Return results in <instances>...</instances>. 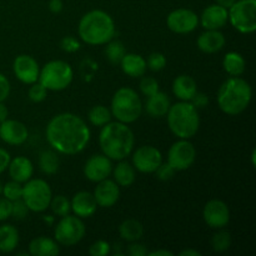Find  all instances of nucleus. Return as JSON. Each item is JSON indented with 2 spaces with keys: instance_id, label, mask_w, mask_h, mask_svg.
I'll return each instance as SVG.
<instances>
[{
  "instance_id": "nucleus-23",
  "label": "nucleus",
  "mask_w": 256,
  "mask_h": 256,
  "mask_svg": "<svg viewBox=\"0 0 256 256\" xmlns=\"http://www.w3.org/2000/svg\"><path fill=\"white\" fill-rule=\"evenodd\" d=\"M8 170H9L12 180L22 184V182H26L28 180L32 179V174H34V165L28 158L16 156L10 160Z\"/></svg>"
},
{
  "instance_id": "nucleus-20",
  "label": "nucleus",
  "mask_w": 256,
  "mask_h": 256,
  "mask_svg": "<svg viewBox=\"0 0 256 256\" xmlns=\"http://www.w3.org/2000/svg\"><path fill=\"white\" fill-rule=\"evenodd\" d=\"M70 204H72V212L80 219H86V218L92 216L98 209L94 195L90 194L89 192H76L72 196Z\"/></svg>"
},
{
  "instance_id": "nucleus-3",
  "label": "nucleus",
  "mask_w": 256,
  "mask_h": 256,
  "mask_svg": "<svg viewBox=\"0 0 256 256\" xmlns=\"http://www.w3.org/2000/svg\"><path fill=\"white\" fill-rule=\"evenodd\" d=\"M252 90L249 82L240 76H230L218 92V105L228 115H239L252 102Z\"/></svg>"
},
{
  "instance_id": "nucleus-51",
  "label": "nucleus",
  "mask_w": 256,
  "mask_h": 256,
  "mask_svg": "<svg viewBox=\"0 0 256 256\" xmlns=\"http://www.w3.org/2000/svg\"><path fill=\"white\" fill-rule=\"evenodd\" d=\"M8 115H9V112H8V108L5 106L4 102H0V122H2L4 120L8 119Z\"/></svg>"
},
{
  "instance_id": "nucleus-24",
  "label": "nucleus",
  "mask_w": 256,
  "mask_h": 256,
  "mask_svg": "<svg viewBox=\"0 0 256 256\" xmlns=\"http://www.w3.org/2000/svg\"><path fill=\"white\" fill-rule=\"evenodd\" d=\"M120 66L124 74L130 78H142L146 72V60L139 54L126 52L120 62Z\"/></svg>"
},
{
  "instance_id": "nucleus-9",
  "label": "nucleus",
  "mask_w": 256,
  "mask_h": 256,
  "mask_svg": "<svg viewBox=\"0 0 256 256\" xmlns=\"http://www.w3.org/2000/svg\"><path fill=\"white\" fill-rule=\"evenodd\" d=\"M229 22L242 34L256 30V0H236L228 9Z\"/></svg>"
},
{
  "instance_id": "nucleus-48",
  "label": "nucleus",
  "mask_w": 256,
  "mask_h": 256,
  "mask_svg": "<svg viewBox=\"0 0 256 256\" xmlns=\"http://www.w3.org/2000/svg\"><path fill=\"white\" fill-rule=\"evenodd\" d=\"M10 160H12V156H10L9 152L4 148H0V174L8 169V166L10 164Z\"/></svg>"
},
{
  "instance_id": "nucleus-38",
  "label": "nucleus",
  "mask_w": 256,
  "mask_h": 256,
  "mask_svg": "<svg viewBox=\"0 0 256 256\" xmlns=\"http://www.w3.org/2000/svg\"><path fill=\"white\" fill-rule=\"evenodd\" d=\"M146 66L149 68L152 72H160L166 66V58L162 52H152L148 56Z\"/></svg>"
},
{
  "instance_id": "nucleus-28",
  "label": "nucleus",
  "mask_w": 256,
  "mask_h": 256,
  "mask_svg": "<svg viewBox=\"0 0 256 256\" xmlns=\"http://www.w3.org/2000/svg\"><path fill=\"white\" fill-rule=\"evenodd\" d=\"M19 244V232L10 224L0 226V252H12Z\"/></svg>"
},
{
  "instance_id": "nucleus-6",
  "label": "nucleus",
  "mask_w": 256,
  "mask_h": 256,
  "mask_svg": "<svg viewBox=\"0 0 256 256\" xmlns=\"http://www.w3.org/2000/svg\"><path fill=\"white\" fill-rule=\"evenodd\" d=\"M142 102L139 94L132 88H120L112 99V115L120 122L132 124L142 114Z\"/></svg>"
},
{
  "instance_id": "nucleus-2",
  "label": "nucleus",
  "mask_w": 256,
  "mask_h": 256,
  "mask_svg": "<svg viewBox=\"0 0 256 256\" xmlns=\"http://www.w3.org/2000/svg\"><path fill=\"white\" fill-rule=\"evenodd\" d=\"M99 144L102 154L110 160H124L132 152L135 136L128 124L120 122H109L102 126Z\"/></svg>"
},
{
  "instance_id": "nucleus-26",
  "label": "nucleus",
  "mask_w": 256,
  "mask_h": 256,
  "mask_svg": "<svg viewBox=\"0 0 256 256\" xmlns=\"http://www.w3.org/2000/svg\"><path fill=\"white\" fill-rule=\"evenodd\" d=\"M60 252L56 240L46 236L35 238L29 244V254L32 256H54Z\"/></svg>"
},
{
  "instance_id": "nucleus-47",
  "label": "nucleus",
  "mask_w": 256,
  "mask_h": 256,
  "mask_svg": "<svg viewBox=\"0 0 256 256\" xmlns=\"http://www.w3.org/2000/svg\"><path fill=\"white\" fill-rule=\"evenodd\" d=\"M190 102H192L196 109H202V108H205L209 104V98H208V95H205L204 92H196V94L192 98Z\"/></svg>"
},
{
  "instance_id": "nucleus-54",
  "label": "nucleus",
  "mask_w": 256,
  "mask_h": 256,
  "mask_svg": "<svg viewBox=\"0 0 256 256\" xmlns=\"http://www.w3.org/2000/svg\"><path fill=\"white\" fill-rule=\"evenodd\" d=\"M252 166L255 168V165H256V150L255 149L252 150Z\"/></svg>"
},
{
  "instance_id": "nucleus-19",
  "label": "nucleus",
  "mask_w": 256,
  "mask_h": 256,
  "mask_svg": "<svg viewBox=\"0 0 256 256\" xmlns=\"http://www.w3.org/2000/svg\"><path fill=\"white\" fill-rule=\"evenodd\" d=\"M199 22L205 30H219L229 22V12L218 4L209 5L202 10Z\"/></svg>"
},
{
  "instance_id": "nucleus-5",
  "label": "nucleus",
  "mask_w": 256,
  "mask_h": 256,
  "mask_svg": "<svg viewBox=\"0 0 256 256\" xmlns=\"http://www.w3.org/2000/svg\"><path fill=\"white\" fill-rule=\"evenodd\" d=\"M166 118L170 130L179 139H192L199 132V112L190 102H179L170 105Z\"/></svg>"
},
{
  "instance_id": "nucleus-55",
  "label": "nucleus",
  "mask_w": 256,
  "mask_h": 256,
  "mask_svg": "<svg viewBox=\"0 0 256 256\" xmlns=\"http://www.w3.org/2000/svg\"><path fill=\"white\" fill-rule=\"evenodd\" d=\"M2 182H0V195H2Z\"/></svg>"
},
{
  "instance_id": "nucleus-13",
  "label": "nucleus",
  "mask_w": 256,
  "mask_h": 256,
  "mask_svg": "<svg viewBox=\"0 0 256 256\" xmlns=\"http://www.w3.org/2000/svg\"><path fill=\"white\" fill-rule=\"evenodd\" d=\"M199 24V16L190 9H175L168 15L166 25L172 32L176 34H189L194 32Z\"/></svg>"
},
{
  "instance_id": "nucleus-7",
  "label": "nucleus",
  "mask_w": 256,
  "mask_h": 256,
  "mask_svg": "<svg viewBox=\"0 0 256 256\" xmlns=\"http://www.w3.org/2000/svg\"><path fill=\"white\" fill-rule=\"evenodd\" d=\"M72 68L62 60H52L42 68L38 82L52 92H62L72 82Z\"/></svg>"
},
{
  "instance_id": "nucleus-29",
  "label": "nucleus",
  "mask_w": 256,
  "mask_h": 256,
  "mask_svg": "<svg viewBox=\"0 0 256 256\" xmlns=\"http://www.w3.org/2000/svg\"><path fill=\"white\" fill-rule=\"evenodd\" d=\"M222 66H224V70L230 76H240L245 72L246 62H245L242 54L236 52H230L224 56Z\"/></svg>"
},
{
  "instance_id": "nucleus-11",
  "label": "nucleus",
  "mask_w": 256,
  "mask_h": 256,
  "mask_svg": "<svg viewBox=\"0 0 256 256\" xmlns=\"http://www.w3.org/2000/svg\"><path fill=\"white\" fill-rule=\"evenodd\" d=\"M196 159V149L189 139H180L170 146L168 162L176 172H182L192 166Z\"/></svg>"
},
{
  "instance_id": "nucleus-44",
  "label": "nucleus",
  "mask_w": 256,
  "mask_h": 256,
  "mask_svg": "<svg viewBox=\"0 0 256 256\" xmlns=\"http://www.w3.org/2000/svg\"><path fill=\"white\" fill-rule=\"evenodd\" d=\"M12 202L8 200L6 198H0V222L12 218Z\"/></svg>"
},
{
  "instance_id": "nucleus-10",
  "label": "nucleus",
  "mask_w": 256,
  "mask_h": 256,
  "mask_svg": "<svg viewBox=\"0 0 256 256\" xmlns=\"http://www.w3.org/2000/svg\"><path fill=\"white\" fill-rule=\"evenodd\" d=\"M86 232V228L82 220L76 215H65L56 224L54 238L58 244L62 246H72L82 242Z\"/></svg>"
},
{
  "instance_id": "nucleus-49",
  "label": "nucleus",
  "mask_w": 256,
  "mask_h": 256,
  "mask_svg": "<svg viewBox=\"0 0 256 256\" xmlns=\"http://www.w3.org/2000/svg\"><path fill=\"white\" fill-rule=\"evenodd\" d=\"M49 9L50 12H54V14H59L62 10V0H50Z\"/></svg>"
},
{
  "instance_id": "nucleus-45",
  "label": "nucleus",
  "mask_w": 256,
  "mask_h": 256,
  "mask_svg": "<svg viewBox=\"0 0 256 256\" xmlns=\"http://www.w3.org/2000/svg\"><path fill=\"white\" fill-rule=\"evenodd\" d=\"M126 252L130 256H146L148 255V249L144 244H140L138 242H132L130 245L128 246Z\"/></svg>"
},
{
  "instance_id": "nucleus-35",
  "label": "nucleus",
  "mask_w": 256,
  "mask_h": 256,
  "mask_svg": "<svg viewBox=\"0 0 256 256\" xmlns=\"http://www.w3.org/2000/svg\"><path fill=\"white\" fill-rule=\"evenodd\" d=\"M212 246L214 252H224L232 246V235L226 230H220L212 235Z\"/></svg>"
},
{
  "instance_id": "nucleus-53",
  "label": "nucleus",
  "mask_w": 256,
  "mask_h": 256,
  "mask_svg": "<svg viewBox=\"0 0 256 256\" xmlns=\"http://www.w3.org/2000/svg\"><path fill=\"white\" fill-rule=\"evenodd\" d=\"M236 0H215V4L220 5V6L225 8V9H229Z\"/></svg>"
},
{
  "instance_id": "nucleus-36",
  "label": "nucleus",
  "mask_w": 256,
  "mask_h": 256,
  "mask_svg": "<svg viewBox=\"0 0 256 256\" xmlns=\"http://www.w3.org/2000/svg\"><path fill=\"white\" fill-rule=\"evenodd\" d=\"M2 194L4 195V198H6L8 200H10V202H15V200L18 199H22V185L20 184V182L12 180V182L2 185Z\"/></svg>"
},
{
  "instance_id": "nucleus-22",
  "label": "nucleus",
  "mask_w": 256,
  "mask_h": 256,
  "mask_svg": "<svg viewBox=\"0 0 256 256\" xmlns=\"http://www.w3.org/2000/svg\"><path fill=\"white\" fill-rule=\"evenodd\" d=\"M170 105L172 104H170L169 96L165 92H158L154 95L148 96L145 105H142V108H144L145 112L150 118L159 119V118L166 116Z\"/></svg>"
},
{
  "instance_id": "nucleus-39",
  "label": "nucleus",
  "mask_w": 256,
  "mask_h": 256,
  "mask_svg": "<svg viewBox=\"0 0 256 256\" xmlns=\"http://www.w3.org/2000/svg\"><path fill=\"white\" fill-rule=\"evenodd\" d=\"M28 96H29V99L32 102H42L46 99L48 90L39 82H36L34 84H32L29 92H28Z\"/></svg>"
},
{
  "instance_id": "nucleus-14",
  "label": "nucleus",
  "mask_w": 256,
  "mask_h": 256,
  "mask_svg": "<svg viewBox=\"0 0 256 256\" xmlns=\"http://www.w3.org/2000/svg\"><path fill=\"white\" fill-rule=\"evenodd\" d=\"M202 219L212 229H222L230 222L229 206L222 200H210L202 210Z\"/></svg>"
},
{
  "instance_id": "nucleus-17",
  "label": "nucleus",
  "mask_w": 256,
  "mask_h": 256,
  "mask_svg": "<svg viewBox=\"0 0 256 256\" xmlns=\"http://www.w3.org/2000/svg\"><path fill=\"white\" fill-rule=\"evenodd\" d=\"M29 138V132L25 124L12 119L0 122V139L8 145H22Z\"/></svg>"
},
{
  "instance_id": "nucleus-43",
  "label": "nucleus",
  "mask_w": 256,
  "mask_h": 256,
  "mask_svg": "<svg viewBox=\"0 0 256 256\" xmlns=\"http://www.w3.org/2000/svg\"><path fill=\"white\" fill-rule=\"evenodd\" d=\"M60 48L65 52H75L80 49V42L76 38L68 35V36L62 38V42H60Z\"/></svg>"
},
{
  "instance_id": "nucleus-16",
  "label": "nucleus",
  "mask_w": 256,
  "mask_h": 256,
  "mask_svg": "<svg viewBox=\"0 0 256 256\" xmlns=\"http://www.w3.org/2000/svg\"><path fill=\"white\" fill-rule=\"evenodd\" d=\"M12 70H14L15 76L24 84L32 85L39 79V64L30 55L22 54L15 58L12 62Z\"/></svg>"
},
{
  "instance_id": "nucleus-15",
  "label": "nucleus",
  "mask_w": 256,
  "mask_h": 256,
  "mask_svg": "<svg viewBox=\"0 0 256 256\" xmlns=\"http://www.w3.org/2000/svg\"><path fill=\"white\" fill-rule=\"evenodd\" d=\"M112 172V160L104 154L92 155L84 165V175L92 182L108 179Z\"/></svg>"
},
{
  "instance_id": "nucleus-46",
  "label": "nucleus",
  "mask_w": 256,
  "mask_h": 256,
  "mask_svg": "<svg viewBox=\"0 0 256 256\" xmlns=\"http://www.w3.org/2000/svg\"><path fill=\"white\" fill-rule=\"evenodd\" d=\"M10 95V82L4 74L0 72V102H5Z\"/></svg>"
},
{
  "instance_id": "nucleus-33",
  "label": "nucleus",
  "mask_w": 256,
  "mask_h": 256,
  "mask_svg": "<svg viewBox=\"0 0 256 256\" xmlns=\"http://www.w3.org/2000/svg\"><path fill=\"white\" fill-rule=\"evenodd\" d=\"M126 54V49H125V45L122 44L120 40H110L106 42V48H105V56L108 58L112 64L116 65L120 64L122 59L124 58V55Z\"/></svg>"
},
{
  "instance_id": "nucleus-4",
  "label": "nucleus",
  "mask_w": 256,
  "mask_h": 256,
  "mask_svg": "<svg viewBox=\"0 0 256 256\" xmlns=\"http://www.w3.org/2000/svg\"><path fill=\"white\" fill-rule=\"evenodd\" d=\"M80 39L89 45H105L115 35V22L104 10H92L80 19Z\"/></svg>"
},
{
  "instance_id": "nucleus-1",
  "label": "nucleus",
  "mask_w": 256,
  "mask_h": 256,
  "mask_svg": "<svg viewBox=\"0 0 256 256\" xmlns=\"http://www.w3.org/2000/svg\"><path fill=\"white\" fill-rule=\"evenodd\" d=\"M45 135L55 152L64 155H75L86 148L92 132L82 118L72 112H62L50 120Z\"/></svg>"
},
{
  "instance_id": "nucleus-25",
  "label": "nucleus",
  "mask_w": 256,
  "mask_h": 256,
  "mask_svg": "<svg viewBox=\"0 0 256 256\" xmlns=\"http://www.w3.org/2000/svg\"><path fill=\"white\" fill-rule=\"evenodd\" d=\"M196 92V82L190 75H179L172 82V92L180 102H190Z\"/></svg>"
},
{
  "instance_id": "nucleus-30",
  "label": "nucleus",
  "mask_w": 256,
  "mask_h": 256,
  "mask_svg": "<svg viewBox=\"0 0 256 256\" xmlns=\"http://www.w3.org/2000/svg\"><path fill=\"white\" fill-rule=\"evenodd\" d=\"M119 234L125 242H138L144 234V228L140 222L135 219H126L119 225Z\"/></svg>"
},
{
  "instance_id": "nucleus-12",
  "label": "nucleus",
  "mask_w": 256,
  "mask_h": 256,
  "mask_svg": "<svg viewBox=\"0 0 256 256\" xmlns=\"http://www.w3.org/2000/svg\"><path fill=\"white\" fill-rule=\"evenodd\" d=\"M162 162V152L152 145H142L132 152V166L144 174H152Z\"/></svg>"
},
{
  "instance_id": "nucleus-32",
  "label": "nucleus",
  "mask_w": 256,
  "mask_h": 256,
  "mask_svg": "<svg viewBox=\"0 0 256 256\" xmlns=\"http://www.w3.org/2000/svg\"><path fill=\"white\" fill-rule=\"evenodd\" d=\"M112 112L104 105H95L90 109L89 114H88V120L90 122V124L100 128L112 122Z\"/></svg>"
},
{
  "instance_id": "nucleus-50",
  "label": "nucleus",
  "mask_w": 256,
  "mask_h": 256,
  "mask_svg": "<svg viewBox=\"0 0 256 256\" xmlns=\"http://www.w3.org/2000/svg\"><path fill=\"white\" fill-rule=\"evenodd\" d=\"M149 256H172L174 252H169V250H165V249H160V250H154V252H148Z\"/></svg>"
},
{
  "instance_id": "nucleus-8",
  "label": "nucleus",
  "mask_w": 256,
  "mask_h": 256,
  "mask_svg": "<svg viewBox=\"0 0 256 256\" xmlns=\"http://www.w3.org/2000/svg\"><path fill=\"white\" fill-rule=\"evenodd\" d=\"M52 188L42 179H30L22 185V202L28 209L34 212H42L49 208L52 202Z\"/></svg>"
},
{
  "instance_id": "nucleus-21",
  "label": "nucleus",
  "mask_w": 256,
  "mask_h": 256,
  "mask_svg": "<svg viewBox=\"0 0 256 256\" xmlns=\"http://www.w3.org/2000/svg\"><path fill=\"white\" fill-rule=\"evenodd\" d=\"M224 34L219 30H206L202 34L199 35L196 40V45L199 50H202L205 54H214L220 52L225 46Z\"/></svg>"
},
{
  "instance_id": "nucleus-18",
  "label": "nucleus",
  "mask_w": 256,
  "mask_h": 256,
  "mask_svg": "<svg viewBox=\"0 0 256 256\" xmlns=\"http://www.w3.org/2000/svg\"><path fill=\"white\" fill-rule=\"evenodd\" d=\"M94 198L98 206L112 208L118 202L120 198V188L114 180L104 179L98 182L94 190Z\"/></svg>"
},
{
  "instance_id": "nucleus-27",
  "label": "nucleus",
  "mask_w": 256,
  "mask_h": 256,
  "mask_svg": "<svg viewBox=\"0 0 256 256\" xmlns=\"http://www.w3.org/2000/svg\"><path fill=\"white\" fill-rule=\"evenodd\" d=\"M112 172L114 175V182L119 186H132L135 182V178H136L135 168L125 160H119V164L112 169Z\"/></svg>"
},
{
  "instance_id": "nucleus-41",
  "label": "nucleus",
  "mask_w": 256,
  "mask_h": 256,
  "mask_svg": "<svg viewBox=\"0 0 256 256\" xmlns=\"http://www.w3.org/2000/svg\"><path fill=\"white\" fill-rule=\"evenodd\" d=\"M175 172H176V170H175L169 162H162L154 172L155 175H156L158 179L162 180V182H168V180L174 178Z\"/></svg>"
},
{
  "instance_id": "nucleus-52",
  "label": "nucleus",
  "mask_w": 256,
  "mask_h": 256,
  "mask_svg": "<svg viewBox=\"0 0 256 256\" xmlns=\"http://www.w3.org/2000/svg\"><path fill=\"white\" fill-rule=\"evenodd\" d=\"M180 256H202V252L195 249H185L179 252Z\"/></svg>"
},
{
  "instance_id": "nucleus-42",
  "label": "nucleus",
  "mask_w": 256,
  "mask_h": 256,
  "mask_svg": "<svg viewBox=\"0 0 256 256\" xmlns=\"http://www.w3.org/2000/svg\"><path fill=\"white\" fill-rule=\"evenodd\" d=\"M30 210L28 209L26 204L22 202V199H18L12 202V216L16 220H22L28 216Z\"/></svg>"
},
{
  "instance_id": "nucleus-31",
  "label": "nucleus",
  "mask_w": 256,
  "mask_h": 256,
  "mask_svg": "<svg viewBox=\"0 0 256 256\" xmlns=\"http://www.w3.org/2000/svg\"><path fill=\"white\" fill-rule=\"evenodd\" d=\"M39 168L44 174H56L60 168V158L58 152L54 150H44L39 155Z\"/></svg>"
},
{
  "instance_id": "nucleus-34",
  "label": "nucleus",
  "mask_w": 256,
  "mask_h": 256,
  "mask_svg": "<svg viewBox=\"0 0 256 256\" xmlns=\"http://www.w3.org/2000/svg\"><path fill=\"white\" fill-rule=\"evenodd\" d=\"M49 208L52 209V212H54L56 216H65V215H69L72 212V204H70V200L68 199L64 195H56V196L52 198V202H50Z\"/></svg>"
},
{
  "instance_id": "nucleus-37",
  "label": "nucleus",
  "mask_w": 256,
  "mask_h": 256,
  "mask_svg": "<svg viewBox=\"0 0 256 256\" xmlns=\"http://www.w3.org/2000/svg\"><path fill=\"white\" fill-rule=\"evenodd\" d=\"M140 92L145 95V96H150V95H154L155 92H159V82L155 78L152 76H144L142 75V79L140 80Z\"/></svg>"
},
{
  "instance_id": "nucleus-40",
  "label": "nucleus",
  "mask_w": 256,
  "mask_h": 256,
  "mask_svg": "<svg viewBox=\"0 0 256 256\" xmlns=\"http://www.w3.org/2000/svg\"><path fill=\"white\" fill-rule=\"evenodd\" d=\"M112 252V246L105 240H98L92 242L89 248V254L92 256H106Z\"/></svg>"
}]
</instances>
